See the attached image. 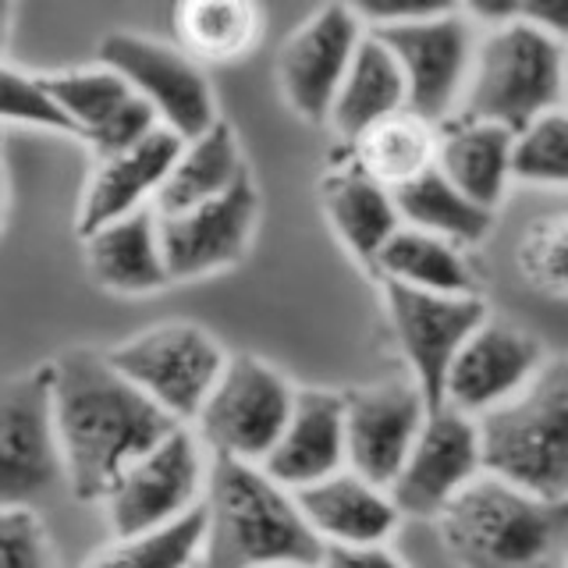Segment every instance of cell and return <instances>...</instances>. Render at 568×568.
<instances>
[{
    "label": "cell",
    "mask_w": 568,
    "mask_h": 568,
    "mask_svg": "<svg viewBox=\"0 0 568 568\" xmlns=\"http://www.w3.org/2000/svg\"><path fill=\"white\" fill-rule=\"evenodd\" d=\"M387 195L405 227L426 231V235H437L452 245H476L490 235L494 213L458 195L434 164L408 178V182L387 189Z\"/></svg>",
    "instance_id": "obj_27"
},
{
    "label": "cell",
    "mask_w": 568,
    "mask_h": 568,
    "mask_svg": "<svg viewBox=\"0 0 568 568\" xmlns=\"http://www.w3.org/2000/svg\"><path fill=\"white\" fill-rule=\"evenodd\" d=\"M203 490L206 526L195 568H256L281 561L316 568L324 544L302 519L292 490L277 487L260 466L213 455Z\"/></svg>",
    "instance_id": "obj_2"
},
{
    "label": "cell",
    "mask_w": 568,
    "mask_h": 568,
    "mask_svg": "<svg viewBox=\"0 0 568 568\" xmlns=\"http://www.w3.org/2000/svg\"><path fill=\"white\" fill-rule=\"evenodd\" d=\"M437 532L458 568H561L568 501H540L479 473L437 511Z\"/></svg>",
    "instance_id": "obj_3"
},
{
    "label": "cell",
    "mask_w": 568,
    "mask_h": 568,
    "mask_svg": "<svg viewBox=\"0 0 568 568\" xmlns=\"http://www.w3.org/2000/svg\"><path fill=\"white\" fill-rule=\"evenodd\" d=\"M476 476V423L448 405H437L426 413L416 444L408 448L398 476L390 479L387 497L398 515L426 519V515H437Z\"/></svg>",
    "instance_id": "obj_15"
},
{
    "label": "cell",
    "mask_w": 568,
    "mask_h": 568,
    "mask_svg": "<svg viewBox=\"0 0 568 568\" xmlns=\"http://www.w3.org/2000/svg\"><path fill=\"white\" fill-rule=\"evenodd\" d=\"M174 22L195 64L242 61L260 43V11L242 0H189L174 11Z\"/></svg>",
    "instance_id": "obj_29"
},
{
    "label": "cell",
    "mask_w": 568,
    "mask_h": 568,
    "mask_svg": "<svg viewBox=\"0 0 568 568\" xmlns=\"http://www.w3.org/2000/svg\"><path fill=\"white\" fill-rule=\"evenodd\" d=\"M384 306L395 327L413 381L426 402V413L440 405L444 373H448L462 342L487 320V302L479 295H434L405 284L384 281Z\"/></svg>",
    "instance_id": "obj_12"
},
{
    "label": "cell",
    "mask_w": 568,
    "mask_h": 568,
    "mask_svg": "<svg viewBox=\"0 0 568 568\" xmlns=\"http://www.w3.org/2000/svg\"><path fill=\"white\" fill-rule=\"evenodd\" d=\"M260 217V192L248 171L224 195L174 217H156V242L168 281H189L239 263Z\"/></svg>",
    "instance_id": "obj_13"
},
{
    "label": "cell",
    "mask_w": 568,
    "mask_h": 568,
    "mask_svg": "<svg viewBox=\"0 0 568 568\" xmlns=\"http://www.w3.org/2000/svg\"><path fill=\"white\" fill-rule=\"evenodd\" d=\"M511 132L487 121H452L437 135L434 168L448 178L458 195L494 213L508 185Z\"/></svg>",
    "instance_id": "obj_23"
},
{
    "label": "cell",
    "mask_w": 568,
    "mask_h": 568,
    "mask_svg": "<svg viewBox=\"0 0 568 568\" xmlns=\"http://www.w3.org/2000/svg\"><path fill=\"white\" fill-rule=\"evenodd\" d=\"M100 68L129 82L132 93L153 111L156 124L182 142L200 139L217 121L213 89L185 50L135 32H111L100 43Z\"/></svg>",
    "instance_id": "obj_9"
},
{
    "label": "cell",
    "mask_w": 568,
    "mask_h": 568,
    "mask_svg": "<svg viewBox=\"0 0 568 568\" xmlns=\"http://www.w3.org/2000/svg\"><path fill=\"white\" fill-rule=\"evenodd\" d=\"M203 526V505H195L182 519L160 529L139 532V537H114V544L97 550L82 568H192L200 561Z\"/></svg>",
    "instance_id": "obj_31"
},
{
    "label": "cell",
    "mask_w": 568,
    "mask_h": 568,
    "mask_svg": "<svg viewBox=\"0 0 568 568\" xmlns=\"http://www.w3.org/2000/svg\"><path fill=\"white\" fill-rule=\"evenodd\" d=\"M292 402L295 387L274 366L256 355H235L224 363L195 423L213 455L260 466L288 423Z\"/></svg>",
    "instance_id": "obj_8"
},
{
    "label": "cell",
    "mask_w": 568,
    "mask_h": 568,
    "mask_svg": "<svg viewBox=\"0 0 568 568\" xmlns=\"http://www.w3.org/2000/svg\"><path fill=\"white\" fill-rule=\"evenodd\" d=\"M203 479L200 440L189 426H178L153 452L135 458L103 494L100 505L106 511V526L114 537H139L182 519L195 508Z\"/></svg>",
    "instance_id": "obj_11"
},
{
    "label": "cell",
    "mask_w": 568,
    "mask_h": 568,
    "mask_svg": "<svg viewBox=\"0 0 568 568\" xmlns=\"http://www.w3.org/2000/svg\"><path fill=\"white\" fill-rule=\"evenodd\" d=\"M523 277L547 295L561 298L568 288V221L565 213H547L532 221L519 242Z\"/></svg>",
    "instance_id": "obj_33"
},
{
    "label": "cell",
    "mask_w": 568,
    "mask_h": 568,
    "mask_svg": "<svg viewBox=\"0 0 568 568\" xmlns=\"http://www.w3.org/2000/svg\"><path fill=\"white\" fill-rule=\"evenodd\" d=\"M508 178L529 185H565L568 182V118L550 111L511 135Z\"/></svg>",
    "instance_id": "obj_32"
},
{
    "label": "cell",
    "mask_w": 568,
    "mask_h": 568,
    "mask_svg": "<svg viewBox=\"0 0 568 568\" xmlns=\"http://www.w3.org/2000/svg\"><path fill=\"white\" fill-rule=\"evenodd\" d=\"M50 408L64 484L79 501H103L135 458L182 426L93 348L50 363Z\"/></svg>",
    "instance_id": "obj_1"
},
{
    "label": "cell",
    "mask_w": 568,
    "mask_h": 568,
    "mask_svg": "<svg viewBox=\"0 0 568 568\" xmlns=\"http://www.w3.org/2000/svg\"><path fill=\"white\" fill-rule=\"evenodd\" d=\"M124 381H132L174 423H192L227 363L217 337L195 324H164L106 352Z\"/></svg>",
    "instance_id": "obj_7"
},
{
    "label": "cell",
    "mask_w": 568,
    "mask_h": 568,
    "mask_svg": "<svg viewBox=\"0 0 568 568\" xmlns=\"http://www.w3.org/2000/svg\"><path fill=\"white\" fill-rule=\"evenodd\" d=\"M292 497L320 544H384L402 519L387 490L369 487L348 469L302 487Z\"/></svg>",
    "instance_id": "obj_21"
},
{
    "label": "cell",
    "mask_w": 568,
    "mask_h": 568,
    "mask_svg": "<svg viewBox=\"0 0 568 568\" xmlns=\"http://www.w3.org/2000/svg\"><path fill=\"white\" fill-rule=\"evenodd\" d=\"M50 100L61 106L71 132L85 139L97 156H114L135 146L142 135L156 129V118L129 82L106 68H75L58 75H40Z\"/></svg>",
    "instance_id": "obj_18"
},
{
    "label": "cell",
    "mask_w": 568,
    "mask_h": 568,
    "mask_svg": "<svg viewBox=\"0 0 568 568\" xmlns=\"http://www.w3.org/2000/svg\"><path fill=\"white\" fill-rule=\"evenodd\" d=\"M479 473L540 497L568 501V363L544 359L519 395L476 416Z\"/></svg>",
    "instance_id": "obj_4"
},
{
    "label": "cell",
    "mask_w": 568,
    "mask_h": 568,
    "mask_svg": "<svg viewBox=\"0 0 568 568\" xmlns=\"http://www.w3.org/2000/svg\"><path fill=\"white\" fill-rule=\"evenodd\" d=\"M242 174L245 168L239 156L235 129L217 118L200 139L182 142V153L174 156L164 185L153 195V213L156 217H174V213L217 200Z\"/></svg>",
    "instance_id": "obj_24"
},
{
    "label": "cell",
    "mask_w": 568,
    "mask_h": 568,
    "mask_svg": "<svg viewBox=\"0 0 568 568\" xmlns=\"http://www.w3.org/2000/svg\"><path fill=\"white\" fill-rule=\"evenodd\" d=\"M256 568H306V565H288V561H281V565H256Z\"/></svg>",
    "instance_id": "obj_39"
},
{
    "label": "cell",
    "mask_w": 568,
    "mask_h": 568,
    "mask_svg": "<svg viewBox=\"0 0 568 568\" xmlns=\"http://www.w3.org/2000/svg\"><path fill=\"white\" fill-rule=\"evenodd\" d=\"M0 210H4V153H0Z\"/></svg>",
    "instance_id": "obj_38"
},
{
    "label": "cell",
    "mask_w": 568,
    "mask_h": 568,
    "mask_svg": "<svg viewBox=\"0 0 568 568\" xmlns=\"http://www.w3.org/2000/svg\"><path fill=\"white\" fill-rule=\"evenodd\" d=\"M540 366H544V348L537 337L511 324L484 320L462 342L448 373H444L440 405L476 419L487 408L519 395L537 377Z\"/></svg>",
    "instance_id": "obj_16"
},
{
    "label": "cell",
    "mask_w": 568,
    "mask_h": 568,
    "mask_svg": "<svg viewBox=\"0 0 568 568\" xmlns=\"http://www.w3.org/2000/svg\"><path fill=\"white\" fill-rule=\"evenodd\" d=\"M550 111H565V43L529 18L497 22L473 50L458 121L501 124L511 135Z\"/></svg>",
    "instance_id": "obj_5"
},
{
    "label": "cell",
    "mask_w": 568,
    "mask_h": 568,
    "mask_svg": "<svg viewBox=\"0 0 568 568\" xmlns=\"http://www.w3.org/2000/svg\"><path fill=\"white\" fill-rule=\"evenodd\" d=\"M0 121L32 124V129H50L75 135L64 118V111L50 100L40 75H26V71L0 64Z\"/></svg>",
    "instance_id": "obj_34"
},
{
    "label": "cell",
    "mask_w": 568,
    "mask_h": 568,
    "mask_svg": "<svg viewBox=\"0 0 568 568\" xmlns=\"http://www.w3.org/2000/svg\"><path fill=\"white\" fill-rule=\"evenodd\" d=\"M260 469L284 490L313 487L345 469L342 395L331 390H295L292 416Z\"/></svg>",
    "instance_id": "obj_19"
},
{
    "label": "cell",
    "mask_w": 568,
    "mask_h": 568,
    "mask_svg": "<svg viewBox=\"0 0 568 568\" xmlns=\"http://www.w3.org/2000/svg\"><path fill=\"white\" fill-rule=\"evenodd\" d=\"M434 146H437V135L430 124L398 111L377 124H369V129L352 142V153H355V164H359L373 182L384 189H395L434 164Z\"/></svg>",
    "instance_id": "obj_30"
},
{
    "label": "cell",
    "mask_w": 568,
    "mask_h": 568,
    "mask_svg": "<svg viewBox=\"0 0 568 568\" xmlns=\"http://www.w3.org/2000/svg\"><path fill=\"white\" fill-rule=\"evenodd\" d=\"M0 568H58L50 537L32 508H0Z\"/></svg>",
    "instance_id": "obj_35"
},
{
    "label": "cell",
    "mask_w": 568,
    "mask_h": 568,
    "mask_svg": "<svg viewBox=\"0 0 568 568\" xmlns=\"http://www.w3.org/2000/svg\"><path fill=\"white\" fill-rule=\"evenodd\" d=\"M384 281L405 284L416 292L434 295H473V274L462 260L458 245L444 242L437 235H426L416 227H398L390 235L373 266Z\"/></svg>",
    "instance_id": "obj_28"
},
{
    "label": "cell",
    "mask_w": 568,
    "mask_h": 568,
    "mask_svg": "<svg viewBox=\"0 0 568 568\" xmlns=\"http://www.w3.org/2000/svg\"><path fill=\"white\" fill-rule=\"evenodd\" d=\"M369 32L398 64L405 85V114L419 118L430 129L448 121L462 100V89H466L476 50L473 22L462 14V8L413 18V22L373 26Z\"/></svg>",
    "instance_id": "obj_6"
},
{
    "label": "cell",
    "mask_w": 568,
    "mask_h": 568,
    "mask_svg": "<svg viewBox=\"0 0 568 568\" xmlns=\"http://www.w3.org/2000/svg\"><path fill=\"white\" fill-rule=\"evenodd\" d=\"M64 479L50 408V363L0 384V508H32Z\"/></svg>",
    "instance_id": "obj_10"
},
{
    "label": "cell",
    "mask_w": 568,
    "mask_h": 568,
    "mask_svg": "<svg viewBox=\"0 0 568 568\" xmlns=\"http://www.w3.org/2000/svg\"><path fill=\"white\" fill-rule=\"evenodd\" d=\"M398 111H405V85L398 75V64L377 36L363 32V40L345 68V79L337 85L327 121L334 124L337 135L355 142L369 124H377Z\"/></svg>",
    "instance_id": "obj_25"
},
{
    "label": "cell",
    "mask_w": 568,
    "mask_h": 568,
    "mask_svg": "<svg viewBox=\"0 0 568 568\" xmlns=\"http://www.w3.org/2000/svg\"><path fill=\"white\" fill-rule=\"evenodd\" d=\"M11 14H14V8L8 4V0H0V64H4L8 36H11Z\"/></svg>",
    "instance_id": "obj_37"
},
{
    "label": "cell",
    "mask_w": 568,
    "mask_h": 568,
    "mask_svg": "<svg viewBox=\"0 0 568 568\" xmlns=\"http://www.w3.org/2000/svg\"><path fill=\"white\" fill-rule=\"evenodd\" d=\"M426 419V402L413 381H384L342 395L345 466L369 487L387 490Z\"/></svg>",
    "instance_id": "obj_14"
},
{
    "label": "cell",
    "mask_w": 568,
    "mask_h": 568,
    "mask_svg": "<svg viewBox=\"0 0 568 568\" xmlns=\"http://www.w3.org/2000/svg\"><path fill=\"white\" fill-rule=\"evenodd\" d=\"M324 210L331 217V227L337 231V239H342L352 248V256L366 263L369 271L377 266L384 242L402 227L387 189L373 182L355 160L342 171L327 174Z\"/></svg>",
    "instance_id": "obj_26"
},
{
    "label": "cell",
    "mask_w": 568,
    "mask_h": 568,
    "mask_svg": "<svg viewBox=\"0 0 568 568\" xmlns=\"http://www.w3.org/2000/svg\"><path fill=\"white\" fill-rule=\"evenodd\" d=\"M316 568H405L384 544H324Z\"/></svg>",
    "instance_id": "obj_36"
},
{
    "label": "cell",
    "mask_w": 568,
    "mask_h": 568,
    "mask_svg": "<svg viewBox=\"0 0 568 568\" xmlns=\"http://www.w3.org/2000/svg\"><path fill=\"white\" fill-rule=\"evenodd\" d=\"M82 242L89 271H93L103 288L121 295H150L171 284L164 260H160L153 206L124 213V217L97 227Z\"/></svg>",
    "instance_id": "obj_22"
},
{
    "label": "cell",
    "mask_w": 568,
    "mask_h": 568,
    "mask_svg": "<svg viewBox=\"0 0 568 568\" xmlns=\"http://www.w3.org/2000/svg\"><path fill=\"white\" fill-rule=\"evenodd\" d=\"M363 40V22L352 4H327L310 22H302L277 53L281 93L298 118L313 124L327 121L337 85L345 79L355 47Z\"/></svg>",
    "instance_id": "obj_17"
},
{
    "label": "cell",
    "mask_w": 568,
    "mask_h": 568,
    "mask_svg": "<svg viewBox=\"0 0 568 568\" xmlns=\"http://www.w3.org/2000/svg\"><path fill=\"white\" fill-rule=\"evenodd\" d=\"M178 153H182V139L168 132L164 124H156L135 146L103 156L79 203V239L93 235L97 227L124 217V213L150 206Z\"/></svg>",
    "instance_id": "obj_20"
}]
</instances>
